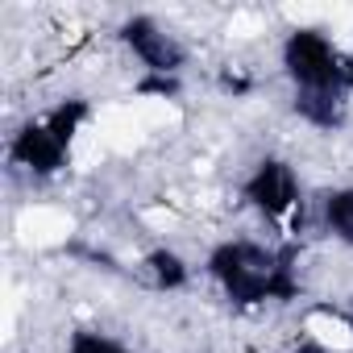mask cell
<instances>
[{
	"mask_svg": "<svg viewBox=\"0 0 353 353\" xmlns=\"http://www.w3.org/2000/svg\"><path fill=\"white\" fill-rule=\"evenodd\" d=\"M13 233L26 250H63L75 237V216L59 204H21L13 212Z\"/></svg>",
	"mask_w": 353,
	"mask_h": 353,
	"instance_id": "obj_1",
	"label": "cell"
},
{
	"mask_svg": "<svg viewBox=\"0 0 353 353\" xmlns=\"http://www.w3.org/2000/svg\"><path fill=\"white\" fill-rule=\"evenodd\" d=\"M137 221H141L150 233H170V229H179V212H174L166 200H158V204H145V208L137 212Z\"/></svg>",
	"mask_w": 353,
	"mask_h": 353,
	"instance_id": "obj_3",
	"label": "cell"
},
{
	"mask_svg": "<svg viewBox=\"0 0 353 353\" xmlns=\"http://www.w3.org/2000/svg\"><path fill=\"white\" fill-rule=\"evenodd\" d=\"M303 332L332 353H353V324L336 312H307L303 316Z\"/></svg>",
	"mask_w": 353,
	"mask_h": 353,
	"instance_id": "obj_2",
	"label": "cell"
}]
</instances>
